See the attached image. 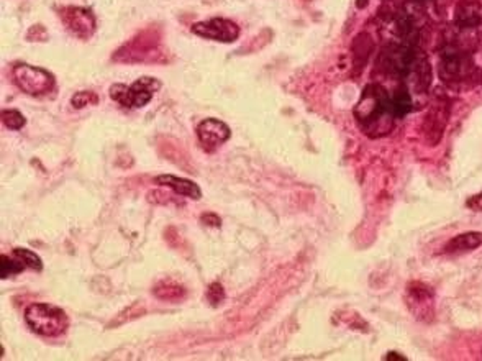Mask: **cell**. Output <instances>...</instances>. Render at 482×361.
Here are the masks:
<instances>
[{
  "instance_id": "484cf974",
  "label": "cell",
  "mask_w": 482,
  "mask_h": 361,
  "mask_svg": "<svg viewBox=\"0 0 482 361\" xmlns=\"http://www.w3.org/2000/svg\"><path fill=\"white\" fill-rule=\"evenodd\" d=\"M368 3H369V0H356V7L358 8L368 7Z\"/></svg>"
},
{
  "instance_id": "7a4b0ae2",
  "label": "cell",
  "mask_w": 482,
  "mask_h": 361,
  "mask_svg": "<svg viewBox=\"0 0 482 361\" xmlns=\"http://www.w3.org/2000/svg\"><path fill=\"white\" fill-rule=\"evenodd\" d=\"M25 321L31 330L43 337L63 335L69 325L66 312L46 302L29 305L25 311Z\"/></svg>"
},
{
  "instance_id": "52a82bcc",
  "label": "cell",
  "mask_w": 482,
  "mask_h": 361,
  "mask_svg": "<svg viewBox=\"0 0 482 361\" xmlns=\"http://www.w3.org/2000/svg\"><path fill=\"white\" fill-rule=\"evenodd\" d=\"M474 64L471 56L460 49H446L440 59V77L444 82H461L471 76Z\"/></svg>"
},
{
  "instance_id": "603a6c76",
  "label": "cell",
  "mask_w": 482,
  "mask_h": 361,
  "mask_svg": "<svg viewBox=\"0 0 482 361\" xmlns=\"http://www.w3.org/2000/svg\"><path fill=\"white\" fill-rule=\"evenodd\" d=\"M466 206L474 212H482V192L474 194V196H471L469 199H467Z\"/></svg>"
},
{
  "instance_id": "5b68a950",
  "label": "cell",
  "mask_w": 482,
  "mask_h": 361,
  "mask_svg": "<svg viewBox=\"0 0 482 361\" xmlns=\"http://www.w3.org/2000/svg\"><path fill=\"white\" fill-rule=\"evenodd\" d=\"M12 74L18 89L33 97L48 94L56 84V79L49 71L43 68L30 66V64H17Z\"/></svg>"
},
{
  "instance_id": "6da1fadb",
  "label": "cell",
  "mask_w": 482,
  "mask_h": 361,
  "mask_svg": "<svg viewBox=\"0 0 482 361\" xmlns=\"http://www.w3.org/2000/svg\"><path fill=\"white\" fill-rule=\"evenodd\" d=\"M353 114L361 130L371 138L387 135L396 120L391 107V95L376 82H371L364 87Z\"/></svg>"
},
{
  "instance_id": "ba28073f",
  "label": "cell",
  "mask_w": 482,
  "mask_h": 361,
  "mask_svg": "<svg viewBox=\"0 0 482 361\" xmlns=\"http://www.w3.org/2000/svg\"><path fill=\"white\" fill-rule=\"evenodd\" d=\"M192 33L220 43H233L240 36V26L228 18H210L207 22H199L192 25Z\"/></svg>"
},
{
  "instance_id": "d6986e66",
  "label": "cell",
  "mask_w": 482,
  "mask_h": 361,
  "mask_svg": "<svg viewBox=\"0 0 482 361\" xmlns=\"http://www.w3.org/2000/svg\"><path fill=\"white\" fill-rule=\"evenodd\" d=\"M13 254H15L17 258H20L23 261V265L26 268H30V270L35 271H41L43 270V261H41V258L36 254L35 252H31L29 248H15L13 249Z\"/></svg>"
},
{
  "instance_id": "9a60e30c",
  "label": "cell",
  "mask_w": 482,
  "mask_h": 361,
  "mask_svg": "<svg viewBox=\"0 0 482 361\" xmlns=\"http://www.w3.org/2000/svg\"><path fill=\"white\" fill-rule=\"evenodd\" d=\"M482 245V233L481 231H467V233H461L458 237L449 240L444 245L443 253L446 254H456V253H466L472 252V249L479 248Z\"/></svg>"
},
{
  "instance_id": "e0dca14e",
  "label": "cell",
  "mask_w": 482,
  "mask_h": 361,
  "mask_svg": "<svg viewBox=\"0 0 482 361\" xmlns=\"http://www.w3.org/2000/svg\"><path fill=\"white\" fill-rule=\"evenodd\" d=\"M371 49H373V41H371L369 35L361 33L359 36H356L353 43V51H355L353 58H355L356 66L363 68V64H366V61H368Z\"/></svg>"
},
{
  "instance_id": "ac0fdd59",
  "label": "cell",
  "mask_w": 482,
  "mask_h": 361,
  "mask_svg": "<svg viewBox=\"0 0 482 361\" xmlns=\"http://www.w3.org/2000/svg\"><path fill=\"white\" fill-rule=\"evenodd\" d=\"M25 265L20 258H17L15 254L13 256H7V254H2L0 256V277L2 279H7V277L20 275V272L25 270Z\"/></svg>"
},
{
  "instance_id": "9c48e42d",
  "label": "cell",
  "mask_w": 482,
  "mask_h": 361,
  "mask_svg": "<svg viewBox=\"0 0 482 361\" xmlns=\"http://www.w3.org/2000/svg\"><path fill=\"white\" fill-rule=\"evenodd\" d=\"M59 17L66 29L74 36L81 40H87L95 31V17L91 8L84 7H63L59 10Z\"/></svg>"
},
{
  "instance_id": "7c38bea8",
  "label": "cell",
  "mask_w": 482,
  "mask_h": 361,
  "mask_svg": "<svg viewBox=\"0 0 482 361\" xmlns=\"http://www.w3.org/2000/svg\"><path fill=\"white\" fill-rule=\"evenodd\" d=\"M454 25L458 29H477L482 25L481 0H460L454 7Z\"/></svg>"
},
{
  "instance_id": "30bf717a",
  "label": "cell",
  "mask_w": 482,
  "mask_h": 361,
  "mask_svg": "<svg viewBox=\"0 0 482 361\" xmlns=\"http://www.w3.org/2000/svg\"><path fill=\"white\" fill-rule=\"evenodd\" d=\"M407 307L420 321H432L433 318V291L432 288L420 281L410 282L407 288Z\"/></svg>"
},
{
  "instance_id": "8992f818",
  "label": "cell",
  "mask_w": 482,
  "mask_h": 361,
  "mask_svg": "<svg viewBox=\"0 0 482 361\" xmlns=\"http://www.w3.org/2000/svg\"><path fill=\"white\" fill-rule=\"evenodd\" d=\"M449 100L446 95L438 94L433 99V104L430 105L428 114L425 115L423 120V135L430 145L435 146L442 140L444 128H446L448 117H449Z\"/></svg>"
},
{
  "instance_id": "8fae6325",
  "label": "cell",
  "mask_w": 482,
  "mask_h": 361,
  "mask_svg": "<svg viewBox=\"0 0 482 361\" xmlns=\"http://www.w3.org/2000/svg\"><path fill=\"white\" fill-rule=\"evenodd\" d=\"M197 137L207 151H213L230 140L231 130L228 125L219 118H205L197 125Z\"/></svg>"
},
{
  "instance_id": "4316f807",
  "label": "cell",
  "mask_w": 482,
  "mask_h": 361,
  "mask_svg": "<svg viewBox=\"0 0 482 361\" xmlns=\"http://www.w3.org/2000/svg\"><path fill=\"white\" fill-rule=\"evenodd\" d=\"M414 2H426V0H414Z\"/></svg>"
},
{
  "instance_id": "ffe728a7",
  "label": "cell",
  "mask_w": 482,
  "mask_h": 361,
  "mask_svg": "<svg viewBox=\"0 0 482 361\" xmlns=\"http://www.w3.org/2000/svg\"><path fill=\"white\" fill-rule=\"evenodd\" d=\"M2 122L7 128H10V130H22V128L25 127L26 120L18 110L6 109L2 110Z\"/></svg>"
},
{
  "instance_id": "7402d4cb",
  "label": "cell",
  "mask_w": 482,
  "mask_h": 361,
  "mask_svg": "<svg viewBox=\"0 0 482 361\" xmlns=\"http://www.w3.org/2000/svg\"><path fill=\"white\" fill-rule=\"evenodd\" d=\"M207 299L210 300L213 305H219L221 300L225 299V291L221 288L220 282H212L207 289Z\"/></svg>"
},
{
  "instance_id": "44dd1931",
  "label": "cell",
  "mask_w": 482,
  "mask_h": 361,
  "mask_svg": "<svg viewBox=\"0 0 482 361\" xmlns=\"http://www.w3.org/2000/svg\"><path fill=\"white\" fill-rule=\"evenodd\" d=\"M99 102V97H97L95 92L91 91H81L76 92L71 99V105L74 109H84L87 105H95Z\"/></svg>"
},
{
  "instance_id": "277c9868",
  "label": "cell",
  "mask_w": 482,
  "mask_h": 361,
  "mask_svg": "<svg viewBox=\"0 0 482 361\" xmlns=\"http://www.w3.org/2000/svg\"><path fill=\"white\" fill-rule=\"evenodd\" d=\"M161 89V82L156 77H140L132 86L114 84L110 87V97L125 109H141L151 102L155 92Z\"/></svg>"
},
{
  "instance_id": "5bb4252c",
  "label": "cell",
  "mask_w": 482,
  "mask_h": 361,
  "mask_svg": "<svg viewBox=\"0 0 482 361\" xmlns=\"http://www.w3.org/2000/svg\"><path fill=\"white\" fill-rule=\"evenodd\" d=\"M407 79H412L414 91L419 92V94H423V92L428 91L430 84H432V68H430L428 58L421 51L419 53V56H417L414 68H412Z\"/></svg>"
},
{
  "instance_id": "d4e9b609",
  "label": "cell",
  "mask_w": 482,
  "mask_h": 361,
  "mask_svg": "<svg viewBox=\"0 0 482 361\" xmlns=\"http://www.w3.org/2000/svg\"><path fill=\"white\" fill-rule=\"evenodd\" d=\"M384 360H398V361H405L407 358L404 355L397 353V351H389V353L384 356Z\"/></svg>"
},
{
  "instance_id": "cb8c5ba5",
  "label": "cell",
  "mask_w": 482,
  "mask_h": 361,
  "mask_svg": "<svg viewBox=\"0 0 482 361\" xmlns=\"http://www.w3.org/2000/svg\"><path fill=\"white\" fill-rule=\"evenodd\" d=\"M201 220H202V224H205L208 226H215V229H220V225H221L220 217L217 214H203L201 217Z\"/></svg>"
},
{
  "instance_id": "2e32d148",
  "label": "cell",
  "mask_w": 482,
  "mask_h": 361,
  "mask_svg": "<svg viewBox=\"0 0 482 361\" xmlns=\"http://www.w3.org/2000/svg\"><path fill=\"white\" fill-rule=\"evenodd\" d=\"M391 107L392 114L396 118H404L405 115H409L414 109V100H412V94L407 84L398 86L394 94L391 95Z\"/></svg>"
},
{
  "instance_id": "3957f363",
  "label": "cell",
  "mask_w": 482,
  "mask_h": 361,
  "mask_svg": "<svg viewBox=\"0 0 482 361\" xmlns=\"http://www.w3.org/2000/svg\"><path fill=\"white\" fill-rule=\"evenodd\" d=\"M419 53L420 51L417 49V46L407 43L386 45L381 49V53H379L376 66L386 76H392L404 81L409 76L412 68H414Z\"/></svg>"
},
{
  "instance_id": "4fadbf2b",
  "label": "cell",
  "mask_w": 482,
  "mask_h": 361,
  "mask_svg": "<svg viewBox=\"0 0 482 361\" xmlns=\"http://www.w3.org/2000/svg\"><path fill=\"white\" fill-rule=\"evenodd\" d=\"M156 184L173 189V191L176 194H179V196L194 199V201H199V199L202 197L201 187H199L197 184L194 183V180H189V179H184V178H178V176L161 174V176H157V178H156Z\"/></svg>"
}]
</instances>
